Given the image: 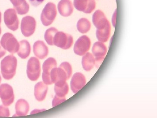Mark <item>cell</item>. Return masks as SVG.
I'll return each mask as SVG.
<instances>
[{
    "label": "cell",
    "mask_w": 157,
    "mask_h": 118,
    "mask_svg": "<svg viewBox=\"0 0 157 118\" xmlns=\"http://www.w3.org/2000/svg\"><path fill=\"white\" fill-rule=\"evenodd\" d=\"M17 60L13 55H9L1 62V72L3 78L9 80L13 78L16 73Z\"/></svg>",
    "instance_id": "1"
},
{
    "label": "cell",
    "mask_w": 157,
    "mask_h": 118,
    "mask_svg": "<svg viewBox=\"0 0 157 118\" xmlns=\"http://www.w3.org/2000/svg\"><path fill=\"white\" fill-rule=\"evenodd\" d=\"M72 68L68 62H64L60 65L59 68H54L51 75L52 84L58 81H67L72 75Z\"/></svg>",
    "instance_id": "2"
},
{
    "label": "cell",
    "mask_w": 157,
    "mask_h": 118,
    "mask_svg": "<svg viewBox=\"0 0 157 118\" xmlns=\"http://www.w3.org/2000/svg\"><path fill=\"white\" fill-rule=\"evenodd\" d=\"M57 14L56 6L53 3L49 2L45 5L41 14L42 24L48 26L53 23Z\"/></svg>",
    "instance_id": "3"
},
{
    "label": "cell",
    "mask_w": 157,
    "mask_h": 118,
    "mask_svg": "<svg viewBox=\"0 0 157 118\" xmlns=\"http://www.w3.org/2000/svg\"><path fill=\"white\" fill-rule=\"evenodd\" d=\"M1 44L5 50L11 53H15L19 50V42L13 34L7 33L4 34L1 39Z\"/></svg>",
    "instance_id": "4"
},
{
    "label": "cell",
    "mask_w": 157,
    "mask_h": 118,
    "mask_svg": "<svg viewBox=\"0 0 157 118\" xmlns=\"http://www.w3.org/2000/svg\"><path fill=\"white\" fill-rule=\"evenodd\" d=\"M41 66L40 61L37 58L31 57L28 62L27 74L29 79L36 81L40 77Z\"/></svg>",
    "instance_id": "5"
},
{
    "label": "cell",
    "mask_w": 157,
    "mask_h": 118,
    "mask_svg": "<svg viewBox=\"0 0 157 118\" xmlns=\"http://www.w3.org/2000/svg\"><path fill=\"white\" fill-rule=\"evenodd\" d=\"M73 42V37L71 35L63 32H57L54 39V45L62 49L71 48Z\"/></svg>",
    "instance_id": "6"
},
{
    "label": "cell",
    "mask_w": 157,
    "mask_h": 118,
    "mask_svg": "<svg viewBox=\"0 0 157 118\" xmlns=\"http://www.w3.org/2000/svg\"><path fill=\"white\" fill-rule=\"evenodd\" d=\"M57 66V64L56 60L52 57L48 58L43 63L42 65L43 73L42 74V79L45 84H53L51 79V75L53 68H56Z\"/></svg>",
    "instance_id": "7"
},
{
    "label": "cell",
    "mask_w": 157,
    "mask_h": 118,
    "mask_svg": "<svg viewBox=\"0 0 157 118\" xmlns=\"http://www.w3.org/2000/svg\"><path fill=\"white\" fill-rule=\"evenodd\" d=\"M4 22L6 26L11 30H17L19 27V21L14 9H7L4 14Z\"/></svg>",
    "instance_id": "8"
},
{
    "label": "cell",
    "mask_w": 157,
    "mask_h": 118,
    "mask_svg": "<svg viewBox=\"0 0 157 118\" xmlns=\"http://www.w3.org/2000/svg\"><path fill=\"white\" fill-rule=\"evenodd\" d=\"M36 22L33 17L26 16L23 18L21 24V30L23 35L25 37L33 35L36 30Z\"/></svg>",
    "instance_id": "9"
},
{
    "label": "cell",
    "mask_w": 157,
    "mask_h": 118,
    "mask_svg": "<svg viewBox=\"0 0 157 118\" xmlns=\"http://www.w3.org/2000/svg\"><path fill=\"white\" fill-rule=\"evenodd\" d=\"M0 98L5 106H9L13 103L14 100V91L10 85L3 84L0 85Z\"/></svg>",
    "instance_id": "10"
},
{
    "label": "cell",
    "mask_w": 157,
    "mask_h": 118,
    "mask_svg": "<svg viewBox=\"0 0 157 118\" xmlns=\"http://www.w3.org/2000/svg\"><path fill=\"white\" fill-rule=\"evenodd\" d=\"M91 44L90 39L87 36H81L76 41L74 45V53L80 56L84 55L89 50Z\"/></svg>",
    "instance_id": "11"
},
{
    "label": "cell",
    "mask_w": 157,
    "mask_h": 118,
    "mask_svg": "<svg viewBox=\"0 0 157 118\" xmlns=\"http://www.w3.org/2000/svg\"><path fill=\"white\" fill-rule=\"evenodd\" d=\"M92 52L95 60V65L98 68L104 61L107 52L106 45L102 42H97L94 44Z\"/></svg>",
    "instance_id": "12"
},
{
    "label": "cell",
    "mask_w": 157,
    "mask_h": 118,
    "mask_svg": "<svg viewBox=\"0 0 157 118\" xmlns=\"http://www.w3.org/2000/svg\"><path fill=\"white\" fill-rule=\"evenodd\" d=\"M74 7L76 9L86 14H90L95 9V0H74Z\"/></svg>",
    "instance_id": "13"
},
{
    "label": "cell",
    "mask_w": 157,
    "mask_h": 118,
    "mask_svg": "<svg viewBox=\"0 0 157 118\" xmlns=\"http://www.w3.org/2000/svg\"><path fill=\"white\" fill-rule=\"evenodd\" d=\"M86 84L85 77L80 72H77L73 75L70 83V87L74 94L78 92Z\"/></svg>",
    "instance_id": "14"
},
{
    "label": "cell",
    "mask_w": 157,
    "mask_h": 118,
    "mask_svg": "<svg viewBox=\"0 0 157 118\" xmlns=\"http://www.w3.org/2000/svg\"><path fill=\"white\" fill-rule=\"evenodd\" d=\"M33 51L35 55L40 59H44L48 55V48L42 41H36L33 46Z\"/></svg>",
    "instance_id": "15"
},
{
    "label": "cell",
    "mask_w": 157,
    "mask_h": 118,
    "mask_svg": "<svg viewBox=\"0 0 157 118\" xmlns=\"http://www.w3.org/2000/svg\"><path fill=\"white\" fill-rule=\"evenodd\" d=\"M93 22L97 30H101L105 27L109 22L104 12L101 10H98L93 14Z\"/></svg>",
    "instance_id": "16"
},
{
    "label": "cell",
    "mask_w": 157,
    "mask_h": 118,
    "mask_svg": "<svg viewBox=\"0 0 157 118\" xmlns=\"http://www.w3.org/2000/svg\"><path fill=\"white\" fill-rule=\"evenodd\" d=\"M58 9L59 14L63 17L71 15L73 11V6L70 0H61L58 5Z\"/></svg>",
    "instance_id": "17"
},
{
    "label": "cell",
    "mask_w": 157,
    "mask_h": 118,
    "mask_svg": "<svg viewBox=\"0 0 157 118\" xmlns=\"http://www.w3.org/2000/svg\"><path fill=\"white\" fill-rule=\"evenodd\" d=\"M48 91L47 85L43 82L37 83L34 88V95L37 101H42L45 99Z\"/></svg>",
    "instance_id": "18"
},
{
    "label": "cell",
    "mask_w": 157,
    "mask_h": 118,
    "mask_svg": "<svg viewBox=\"0 0 157 118\" xmlns=\"http://www.w3.org/2000/svg\"><path fill=\"white\" fill-rule=\"evenodd\" d=\"M14 9L19 14H26L29 12V6L25 0H10Z\"/></svg>",
    "instance_id": "19"
},
{
    "label": "cell",
    "mask_w": 157,
    "mask_h": 118,
    "mask_svg": "<svg viewBox=\"0 0 157 118\" xmlns=\"http://www.w3.org/2000/svg\"><path fill=\"white\" fill-rule=\"evenodd\" d=\"M55 92L56 96L60 97H64L69 92V88L66 81H58L55 83Z\"/></svg>",
    "instance_id": "20"
},
{
    "label": "cell",
    "mask_w": 157,
    "mask_h": 118,
    "mask_svg": "<svg viewBox=\"0 0 157 118\" xmlns=\"http://www.w3.org/2000/svg\"><path fill=\"white\" fill-rule=\"evenodd\" d=\"M29 109L28 102L24 99H19L15 104L16 114L14 116H25Z\"/></svg>",
    "instance_id": "21"
},
{
    "label": "cell",
    "mask_w": 157,
    "mask_h": 118,
    "mask_svg": "<svg viewBox=\"0 0 157 118\" xmlns=\"http://www.w3.org/2000/svg\"><path fill=\"white\" fill-rule=\"evenodd\" d=\"M19 45L17 55L21 58H27L31 53V45L29 42L27 40H23L20 42Z\"/></svg>",
    "instance_id": "22"
},
{
    "label": "cell",
    "mask_w": 157,
    "mask_h": 118,
    "mask_svg": "<svg viewBox=\"0 0 157 118\" xmlns=\"http://www.w3.org/2000/svg\"><path fill=\"white\" fill-rule=\"evenodd\" d=\"M82 68L86 71H90L95 65V60L92 54L87 53L82 57Z\"/></svg>",
    "instance_id": "23"
},
{
    "label": "cell",
    "mask_w": 157,
    "mask_h": 118,
    "mask_svg": "<svg viewBox=\"0 0 157 118\" xmlns=\"http://www.w3.org/2000/svg\"><path fill=\"white\" fill-rule=\"evenodd\" d=\"M110 30H111V26H110V23L109 22L104 29L97 30L96 36H97V39L101 42H107L109 39V36H110Z\"/></svg>",
    "instance_id": "24"
},
{
    "label": "cell",
    "mask_w": 157,
    "mask_h": 118,
    "mask_svg": "<svg viewBox=\"0 0 157 118\" xmlns=\"http://www.w3.org/2000/svg\"><path fill=\"white\" fill-rule=\"evenodd\" d=\"M77 30L81 33H86L90 31L91 24L88 19L82 18L78 21L76 25Z\"/></svg>",
    "instance_id": "25"
},
{
    "label": "cell",
    "mask_w": 157,
    "mask_h": 118,
    "mask_svg": "<svg viewBox=\"0 0 157 118\" xmlns=\"http://www.w3.org/2000/svg\"><path fill=\"white\" fill-rule=\"evenodd\" d=\"M57 32H58V30L54 27L50 28L45 31V39L48 45H54V39L56 34Z\"/></svg>",
    "instance_id": "26"
},
{
    "label": "cell",
    "mask_w": 157,
    "mask_h": 118,
    "mask_svg": "<svg viewBox=\"0 0 157 118\" xmlns=\"http://www.w3.org/2000/svg\"><path fill=\"white\" fill-rule=\"evenodd\" d=\"M10 115V111L8 107L0 105V116L9 117Z\"/></svg>",
    "instance_id": "27"
},
{
    "label": "cell",
    "mask_w": 157,
    "mask_h": 118,
    "mask_svg": "<svg viewBox=\"0 0 157 118\" xmlns=\"http://www.w3.org/2000/svg\"><path fill=\"white\" fill-rule=\"evenodd\" d=\"M66 98L64 97H59L56 96H55L54 98L52 100V105L53 107L56 106L58 104H61L62 102L66 101Z\"/></svg>",
    "instance_id": "28"
},
{
    "label": "cell",
    "mask_w": 157,
    "mask_h": 118,
    "mask_svg": "<svg viewBox=\"0 0 157 118\" xmlns=\"http://www.w3.org/2000/svg\"><path fill=\"white\" fill-rule=\"evenodd\" d=\"M45 0H29L32 6L37 7L44 2Z\"/></svg>",
    "instance_id": "29"
},
{
    "label": "cell",
    "mask_w": 157,
    "mask_h": 118,
    "mask_svg": "<svg viewBox=\"0 0 157 118\" xmlns=\"http://www.w3.org/2000/svg\"><path fill=\"white\" fill-rule=\"evenodd\" d=\"M6 50L3 48L0 41V58L4 57L6 55Z\"/></svg>",
    "instance_id": "30"
},
{
    "label": "cell",
    "mask_w": 157,
    "mask_h": 118,
    "mask_svg": "<svg viewBox=\"0 0 157 118\" xmlns=\"http://www.w3.org/2000/svg\"><path fill=\"white\" fill-rule=\"evenodd\" d=\"M1 22H2V13L0 11V27H1Z\"/></svg>",
    "instance_id": "31"
},
{
    "label": "cell",
    "mask_w": 157,
    "mask_h": 118,
    "mask_svg": "<svg viewBox=\"0 0 157 118\" xmlns=\"http://www.w3.org/2000/svg\"><path fill=\"white\" fill-rule=\"evenodd\" d=\"M2 33V29H1V27H0V35Z\"/></svg>",
    "instance_id": "32"
},
{
    "label": "cell",
    "mask_w": 157,
    "mask_h": 118,
    "mask_svg": "<svg viewBox=\"0 0 157 118\" xmlns=\"http://www.w3.org/2000/svg\"><path fill=\"white\" fill-rule=\"evenodd\" d=\"M1 82H2V77H1V75H0V84H1Z\"/></svg>",
    "instance_id": "33"
}]
</instances>
